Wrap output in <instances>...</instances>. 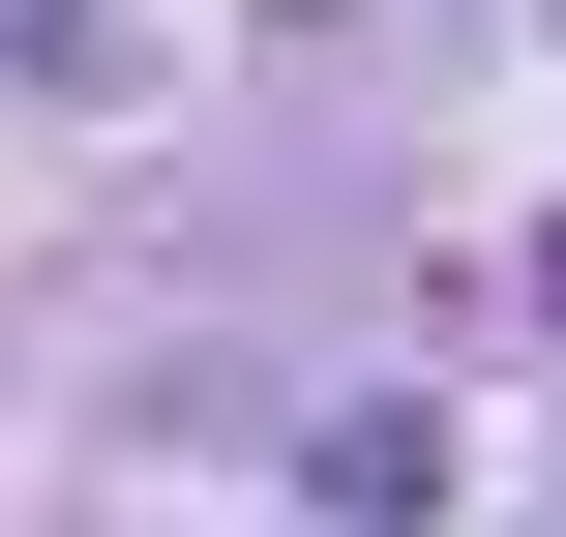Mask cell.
Masks as SVG:
<instances>
[{"label": "cell", "instance_id": "6da1fadb", "mask_svg": "<svg viewBox=\"0 0 566 537\" xmlns=\"http://www.w3.org/2000/svg\"><path fill=\"white\" fill-rule=\"evenodd\" d=\"M298 478H328V537H418V508H448V419H418V389H358Z\"/></svg>", "mask_w": 566, "mask_h": 537}, {"label": "cell", "instance_id": "7a4b0ae2", "mask_svg": "<svg viewBox=\"0 0 566 537\" xmlns=\"http://www.w3.org/2000/svg\"><path fill=\"white\" fill-rule=\"evenodd\" d=\"M0 60L30 90H119V0H0Z\"/></svg>", "mask_w": 566, "mask_h": 537}, {"label": "cell", "instance_id": "3957f363", "mask_svg": "<svg viewBox=\"0 0 566 537\" xmlns=\"http://www.w3.org/2000/svg\"><path fill=\"white\" fill-rule=\"evenodd\" d=\"M507 299H537V359H566V209H537V239H507Z\"/></svg>", "mask_w": 566, "mask_h": 537}]
</instances>
